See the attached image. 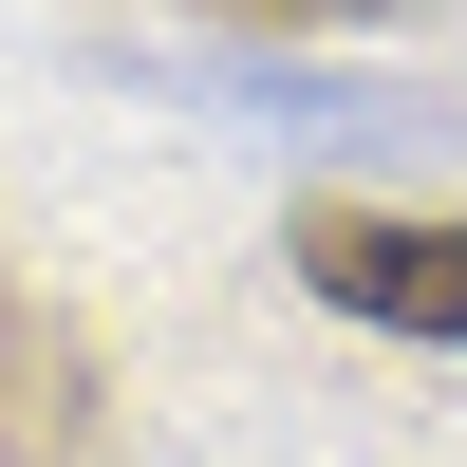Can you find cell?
Wrapping results in <instances>:
<instances>
[{
	"label": "cell",
	"mask_w": 467,
	"mask_h": 467,
	"mask_svg": "<svg viewBox=\"0 0 467 467\" xmlns=\"http://www.w3.org/2000/svg\"><path fill=\"white\" fill-rule=\"evenodd\" d=\"M299 281L374 337H467V224L431 206H299Z\"/></svg>",
	"instance_id": "obj_1"
},
{
	"label": "cell",
	"mask_w": 467,
	"mask_h": 467,
	"mask_svg": "<svg viewBox=\"0 0 467 467\" xmlns=\"http://www.w3.org/2000/svg\"><path fill=\"white\" fill-rule=\"evenodd\" d=\"M75 374H57V337L19 318V281H0V467H37V411H57Z\"/></svg>",
	"instance_id": "obj_2"
},
{
	"label": "cell",
	"mask_w": 467,
	"mask_h": 467,
	"mask_svg": "<svg viewBox=\"0 0 467 467\" xmlns=\"http://www.w3.org/2000/svg\"><path fill=\"white\" fill-rule=\"evenodd\" d=\"M224 19H374V0H224Z\"/></svg>",
	"instance_id": "obj_3"
}]
</instances>
